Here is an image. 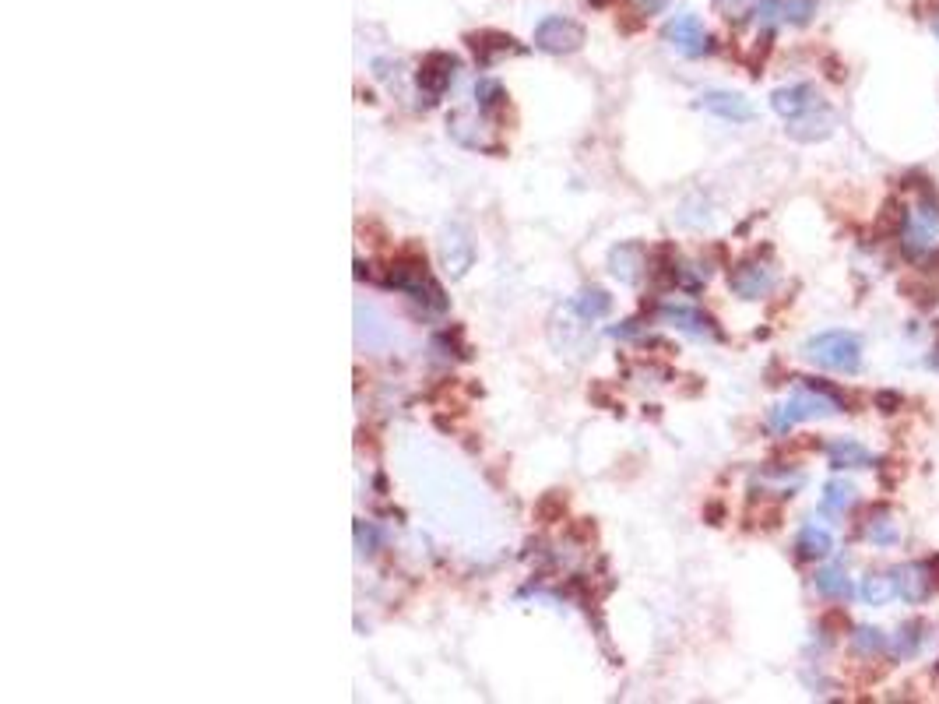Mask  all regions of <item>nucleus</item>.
I'll return each instance as SVG.
<instances>
[{"mask_svg": "<svg viewBox=\"0 0 939 704\" xmlns=\"http://www.w3.org/2000/svg\"><path fill=\"white\" fill-rule=\"evenodd\" d=\"M665 43L672 46V50H679L683 57H704L707 50H711V39H707L704 25H700L697 15H676L669 25H665Z\"/></svg>", "mask_w": 939, "mask_h": 704, "instance_id": "nucleus-6", "label": "nucleus"}, {"mask_svg": "<svg viewBox=\"0 0 939 704\" xmlns=\"http://www.w3.org/2000/svg\"><path fill=\"white\" fill-rule=\"evenodd\" d=\"M444 264H447V272H451L454 279H458V275H465V268L472 264V240H465L458 229L444 236Z\"/></svg>", "mask_w": 939, "mask_h": 704, "instance_id": "nucleus-20", "label": "nucleus"}, {"mask_svg": "<svg viewBox=\"0 0 939 704\" xmlns=\"http://www.w3.org/2000/svg\"><path fill=\"white\" fill-rule=\"evenodd\" d=\"M929 367L939 370V335H936V349H932V356H929Z\"/></svg>", "mask_w": 939, "mask_h": 704, "instance_id": "nucleus-30", "label": "nucleus"}, {"mask_svg": "<svg viewBox=\"0 0 939 704\" xmlns=\"http://www.w3.org/2000/svg\"><path fill=\"white\" fill-rule=\"evenodd\" d=\"M866 539L873 546H880V550H887V546H894L897 539H901L894 514H890L887 507H873V514H869V521H866Z\"/></svg>", "mask_w": 939, "mask_h": 704, "instance_id": "nucleus-17", "label": "nucleus"}, {"mask_svg": "<svg viewBox=\"0 0 939 704\" xmlns=\"http://www.w3.org/2000/svg\"><path fill=\"white\" fill-rule=\"evenodd\" d=\"M855 504V486L845 483V479H830L827 486H823V497H820V514L827 521H838L845 518V511Z\"/></svg>", "mask_w": 939, "mask_h": 704, "instance_id": "nucleus-15", "label": "nucleus"}, {"mask_svg": "<svg viewBox=\"0 0 939 704\" xmlns=\"http://www.w3.org/2000/svg\"><path fill=\"white\" fill-rule=\"evenodd\" d=\"M830 131H834V113L823 103L816 106V110H809L806 117L788 120V134H792L795 141H823Z\"/></svg>", "mask_w": 939, "mask_h": 704, "instance_id": "nucleus-12", "label": "nucleus"}, {"mask_svg": "<svg viewBox=\"0 0 939 704\" xmlns=\"http://www.w3.org/2000/svg\"><path fill=\"white\" fill-rule=\"evenodd\" d=\"M468 43H472L475 57L482 64H493V57H503V53H521V46L510 36H503V32H482V36H472Z\"/></svg>", "mask_w": 939, "mask_h": 704, "instance_id": "nucleus-18", "label": "nucleus"}, {"mask_svg": "<svg viewBox=\"0 0 939 704\" xmlns=\"http://www.w3.org/2000/svg\"><path fill=\"white\" fill-rule=\"evenodd\" d=\"M904 222H908V212H904L901 201L890 198L887 205H883V222H876L880 226V233H901Z\"/></svg>", "mask_w": 939, "mask_h": 704, "instance_id": "nucleus-26", "label": "nucleus"}, {"mask_svg": "<svg viewBox=\"0 0 939 704\" xmlns=\"http://www.w3.org/2000/svg\"><path fill=\"white\" fill-rule=\"evenodd\" d=\"M816 592H820L823 599H848V595H852V581H848V574L841 571V567H823V571L816 574Z\"/></svg>", "mask_w": 939, "mask_h": 704, "instance_id": "nucleus-24", "label": "nucleus"}, {"mask_svg": "<svg viewBox=\"0 0 939 704\" xmlns=\"http://www.w3.org/2000/svg\"><path fill=\"white\" fill-rule=\"evenodd\" d=\"M609 307H612V300L605 289H584V293L574 296V303H570V310H577L581 321H598V317L609 314Z\"/></svg>", "mask_w": 939, "mask_h": 704, "instance_id": "nucleus-22", "label": "nucleus"}, {"mask_svg": "<svg viewBox=\"0 0 939 704\" xmlns=\"http://www.w3.org/2000/svg\"><path fill=\"white\" fill-rule=\"evenodd\" d=\"M823 451L830 458V469H873V455L862 448L859 440H830Z\"/></svg>", "mask_w": 939, "mask_h": 704, "instance_id": "nucleus-14", "label": "nucleus"}, {"mask_svg": "<svg viewBox=\"0 0 939 704\" xmlns=\"http://www.w3.org/2000/svg\"><path fill=\"white\" fill-rule=\"evenodd\" d=\"M771 106L781 120H799V117H806L809 110L820 106V96H816V88L809 85V81H799V85L778 88L771 96Z\"/></svg>", "mask_w": 939, "mask_h": 704, "instance_id": "nucleus-9", "label": "nucleus"}, {"mask_svg": "<svg viewBox=\"0 0 939 704\" xmlns=\"http://www.w3.org/2000/svg\"><path fill=\"white\" fill-rule=\"evenodd\" d=\"M802 356L813 367L834 370V374H859L862 370V342L852 331H820L802 345Z\"/></svg>", "mask_w": 939, "mask_h": 704, "instance_id": "nucleus-2", "label": "nucleus"}, {"mask_svg": "<svg viewBox=\"0 0 939 704\" xmlns=\"http://www.w3.org/2000/svg\"><path fill=\"white\" fill-rule=\"evenodd\" d=\"M887 648H890L887 634L876 631V627H855L852 631V652L859 655V659H880Z\"/></svg>", "mask_w": 939, "mask_h": 704, "instance_id": "nucleus-21", "label": "nucleus"}, {"mask_svg": "<svg viewBox=\"0 0 939 704\" xmlns=\"http://www.w3.org/2000/svg\"><path fill=\"white\" fill-rule=\"evenodd\" d=\"M662 321H669L672 328L686 331V335H697V338H718V328H714V321L704 314V310L697 307H686V303H665L662 310Z\"/></svg>", "mask_w": 939, "mask_h": 704, "instance_id": "nucleus-10", "label": "nucleus"}, {"mask_svg": "<svg viewBox=\"0 0 939 704\" xmlns=\"http://www.w3.org/2000/svg\"><path fill=\"white\" fill-rule=\"evenodd\" d=\"M387 286L401 289L405 296H412L415 303H423L426 310H447V296L440 289V282L426 272V261H398L391 264L387 272Z\"/></svg>", "mask_w": 939, "mask_h": 704, "instance_id": "nucleus-3", "label": "nucleus"}, {"mask_svg": "<svg viewBox=\"0 0 939 704\" xmlns=\"http://www.w3.org/2000/svg\"><path fill=\"white\" fill-rule=\"evenodd\" d=\"M932 32H936V39H939V15L932 18Z\"/></svg>", "mask_w": 939, "mask_h": 704, "instance_id": "nucleus-32", "label": "nucleus"}, {"mask_svg": "<svg viewBox=\"0 0 939 704\" xmlns=\"http://www.w3.org/2000/svg\"><path fill=\"white\" fill-rule=\"evenodd\" d=\"M609 264H612V275H616L619 282H626V286H634V282L641 279L644 268H648L644 250L637 247V243H619V247L612 250Z\"/></svg>", "mask_w": 939, "mask_h": 704, "instance_id": "nucleus-13", "label": "nucleus"}, {"mask_svg": "<svg viewBox=\"0 0 939 704\" xmlns=\"http://www.w3.org/2000/svg\"><path fill=\"white\" fill-rule=\"evenodd\" d=\"M728 286H732L736 296H743V300H760V296L771 293L774 272L764 261H739L736 268H732V275H728Z\"/></svg>", "mask_w": 939, "mask_h": 704, "instance_id": "nucleus-8", "label": "nucleus"}, {"mask_svg": "<svg viewBox=\"0 0 939 704\" xmlns=\"http://www.w3.org/2000/svg\"><path fill=\"white\" fill-rule=\"evenodd\" d=\"M823 631H848L852 634V620H848L841 609H834V613L823 616Z\"/></svg>", "mask_w": 939, "mask_h": 704, "instance_id": "nucleus-27", "label": "nucleus"}, {"mask_svg": "<svg viewBox=\"0 0 939 704\" xmlns=\"http://www.w3.org/2000/svg\"><path fill=\"white\" fill-rule=\"evenodd\" d=\"M830 550H834V539H830V532L820 525H806L799 532V539H795L799 560H823V557H830Z\"/></svg>", "mask_w": 939, "mask_h": 704, "instance_id": "nucleus-16", "label": "nucleus"}, {"mask_svg": "<svg viewBox=\"0 0 939 704\" xmlns=\"http://www.w3.org/2000/svg\"><path fill=\"white\" fill-rule=\"evenodd\" d=\"M845 409H848V398L841 395L838 388H830V384H823V381H813V377H802V384L792 391V398L781 402L778 409H771L767 426H771L774 433H788L795 423L834 416V412H845Z\"/></svg>", "mask_w": 939, "mask_h": 704, "instance_id": "nucleus-1", "label": "nucleus"}, {"mask_svg": "<svg viewBox=\"0 0 939 704\" xmlns=\"http://www.w3.org/2000/svg\"><path fill=\"white\" fill-rule=\"evenodd\" d=\"M503 99H507V92H503L500 81H493V78H479V81H475V106H479L482 113L500 110Z\"/></svg>", "mask_w": 939, "mask_h": 704, "instance_id": "nucleus-25", "label": "nucleus"}, {"mask_svg": "<svg viewBox=\"0 0 939 704\" xmlns=\"http://www.w3.org/2000/svg\"><path fill=\"white\" fill-rule=\"evenodd\" d=\"M721 11H728V15H739V8H743V0H714Z\"/></svg>", "mask_w": 939, "mask_h": 704, "instance_id": "nucleus-29", "label": "nucleus"}, {"mask_svg": "<svg viewBox=\"0 0 939 704\" xmlns=\"http://www.w3.org/2000/svg\"><path fill=\"white\" fill-rule=\"evenodd\" d=\"M876 405H880L883 412H897L904 405V398L897 395V391H880V395H876Z\"/></svg>", "mask_w": 939, "mask_h": 704, "instance_id": "nucleus-28", "label": "nucleus"}, {"mask_svg": "<svg viewBox=\"0 0 939 704\" xmlns=\"http://www.w3.org/2000/svg\"><path fill=\"white\" fill-rule=\"evenodd\" d=\"M894 595H897L894 574H866V578H862V599H866L869 606H887Z\"/></svg>", "mask_w": 939, "mask_h": 704, "instance_id": "nucleus-23", "label": "nucleus"}, {"mask_svg": "<svg viewBox=\"0 0 939 704\" xmlns=\"http://www.w3.org/2000/svg\"><path fill=\"white\" fill-rule=\"evenodd\" d=\"M454 78H458V57H451V53H430V57H423L415 81H419V92H423L426 106L437 103L447 88L454 85Z\"/></svg>", "mask_w": 939, "mask_h": 704, "instance_id": "nucleus-5", "label": "nucleus"}, {"mask_svg": "<svg viewBox=\"0 0 939 704\" xmlns=\"http://www.w3.org/2000/svg\"><path fill=\"white\" fill-rule=\"evenodd\" d=\"M535 46L542 53H556V57L560 53H574L584 46V29L563 15H549L535 25Z\"/></svg>", "mask_w": 939, "mask_h": 704, "instance_id": "nucleus-4", "label": "nucleus"}, {"mask_svg": "<svg viewBox=\"0 0 939 704\" xmlns=\"http://www.w3.org/2000/svg\"><path fill=\"white\" fill-rule=\"evenodd\" d=\"M700 106H704L707 113H714V117L732 120V124H750L753 120L750 99H743L739 92H704V96H700Z\"/></svg>", "mask_w": 939, "mask_h": 704, "instance_id": "nucleus-11", "label": "nucleus"}, {"mask_svg": "<svg viewBox=\"0 0 939 704\" xmlns=\"http://www.w3.org/2000/svg\"><path fill=\"white\" fill-rule=\"evenodd\" d=\"M925 634H929V624H925V620H908V624H901V631H897V638H894L897 659H915L925 645Z\"/></svg>", "mask_w": 939, "mask_h": 704, "instance_id": "nucleus-19", "label": "nucleus"}, {"mask_svg": "<svg viewBox=\"0 0 939 704\" xmlns=\"http://www.w3.org/2000/svg\"><path fill=\"white\" fill-rule=\"evenodd\" d=\"M929 567H932V578H936V585H939V557H932Z\"/></svg>", "mask_w": 939, "mask_h": 704, "instance_id": "nucleus-31", "label": "nucleus"}, {"mask_svg": "<svg viewBox=\"0 0 939 704\" xmlns=\"http://www.w3.org/2000/svg\"><path fill=\"white\" fill-rule=\"evenodd\" d=\"M894 581H897V595H901L904 602H911V606H922V602L932 599V592H936V578H932V567L929 564H918V560H911V564H901L894 567Z\"/></svg>", "mask_w": 939, "mask_h": 704, "instance_id": "nucleus-7", "label": "nucleus"}]
</instances>
